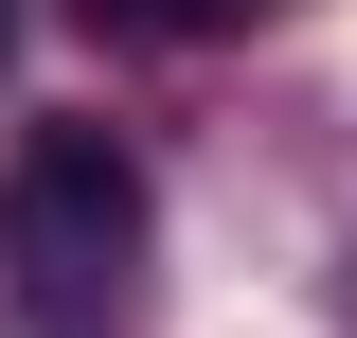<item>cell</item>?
<instances>
[{
  "mask_svg": "<svg viewBox=\"0 0 357 338\" xmlns=\"http://www.w3.org/2000/svg\"><path fill=\"white\" fill-rule=\"evenodd\" d=\"M143 232H161V196H143V161L107 125H36L0 161V285H18L36 338H107L126 321L143 303Z\"/></svg>",
  "mask_w": 357,
  "mask_h": 338,
  "instance_id": "cell-1",
  "label": "cell"
},
{
  "mask_svg": "<svg viewBox=\"0 0 357 338\" xmlns=\"http://www.w3.org/2000/svg\"><path fill=\"white\" fill-rule=\"evenodd\" d=\"M107 36H232V18H268V0H89Z\"/></svg>",
  "mask_w": 357,
  "mask_h": 338,
  "instance_id": "cell-2",
  "label": "cell"
},
{
  "mask_svg": "<svg viewBox=\"0 0 357 338\" xmlns=\"http://www.w3.org/2000/svg\"><path fill=\"white\" fill-rule=\"evenodd\" d=\"M0 54H18V0H0Z\"/></svg>",
  "mask_w": 357,
  "mask_h": 338,
  "instance_id": "cell-3",
  "label": "cell"
}]
</instances>
